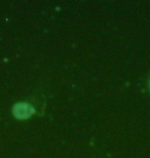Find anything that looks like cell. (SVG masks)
I'll return each instance as SVG.
<instances>
[{
  "mask_svg": "<svg viewBox=\"0 0 150 158\" xmlns=\"http://www.w3.org/2000/svg\"><path fill=\"white\" fill-rule=\"evenodd\" d=\"M14 112L18 118H26L29 117L34 112V110L32 109L31 106L27 105V104H20V105H17L15 107Z\"/></svg>",
  "mask_w": 150,
  "mask_h": 158,
  "instance_id": "6da1fadb",
  "label": "cell"
}]
</instances>
